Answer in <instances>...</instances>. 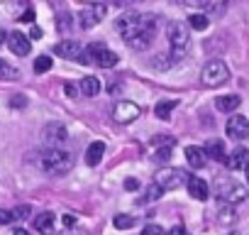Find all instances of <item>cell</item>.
<instances>
[{"instance_id": "cell-36", "label": "cell", "mask_w": 249, "mask_h": 235, "mask_svg": "<svg viewBox=\"0 0 249 235\" xmlns=\"http://www.w3.org/2000/svg\"><path fill=\"white\" fill-rule=\"evenodd\" d=\"M169 235H188V233H186V228H183V225H174V228L169 230Z\"/></svg>"}, {"instance_id": "cell-23", "label": "cell", "mask_w": 249, "mask_h": 235, "mask_svg": "<svg viewBox=\"0 0 249 235\" xmlns=\"http://www.w3.org/2000/svg\"><path fill=\"white\" fill-rule=\"evenodd\" d=\"M18 78H20V71L5 59H0V81H18Z\"/></svg>"}, {"instance_id": "cell-37", "label": "cell", "mask_w": 249, "mask_h": 235, "mask_svg": "<svg viewBox=\"0 0 249 235\" xmlns=\"http://www.w3.org/2000/svg\"><path fill=\"white\" fill-rule=\"evenodd\" d=\"M140 186V181L137 179H127V181H124V189H127V191H135Z\"/></svg>"}, {"instance_id": "cell-41", "label": "cell", "mask_w": 249, "mask_h": 235, "mask_svg": "<svg viewBox=\"0 0 249 235\" xmlns=\"http://www.w3.org/2000/svg\"><path fill=\"white\" fill-rule=\"evenodd\" d=\"M247 181H249V167H247Z\"/></svg>"}, {"instance_id": "cell-17", "label": "cell", "mask_w": 249, "mask_h": 235, "mask_svg": "<svg viewBox=\"0 0 249 235\" xmlns=\"http://www.w3.org/2000/svg\"><path fill=\"white\" fill-rule=\"evenodd\" d=\"M203 152H205V157H213V159H217V162H225V159H227L222 140H208L205 147H203Z\"/></svg>"}, {"instance_id": "cell-7", "label": "cell", "mask_w": 249, "mask_h": 235, "mask_svg": "<svg viewBox=\"0 0 249 235\" xmlns=\"http://www.w3.org/2000/svg\"><path fill=\"white\" fill-rule=\"evenodd\" d=\"M140 115H142V108H140L137 103H130V100H120V103L112 108V118H115L117 123H122V125L137 120Z\"/></svg>"}, {"instance_id": "cell-26", "label": "cell", "mask_w": 249, "mask_h": 235, "mask_svg": "<svg viewBox=\"0 0 249 235\" xmlns=\"http://www.w3.org/2000/svg\"><path fill=\"white\" fill-rule=\"evenodd\" d=\"M161 194H164V189H161V186H157V184H152V186L144 191V196L140 198V203H154V201H159V198H161Z\"/></svg>"}, {"instance_id": "cell-28", "label": "cell", "mask_w": 249, "mask_h": 235, "mask_svg": "<svg viewBox=\"0 0 249 235\" xmlns=\"http://www.w3.org/2000/svg\"><path fill=\"white\" fill-rule=\"evenodd\" d=\"M52 69V59L49 57H39L37 61H35V71L37 74H44V71H49Z\"/></svg>"}, {"instance_id": "cell-8", "label": "cell", "mask_w": 249, "mask_h": 235, "mask_svg": "<svg viewBox=\"0 0 249 235\" xmlns=\"http://www.w3.org/2000/svg\"><path fill=\"white\" fill-rule=\"evenodd\" d=\"M105 13H107V8H105V5H98V3L86 5V8L81 10V15H78V25H81L83 30H93V27L105 18Z\"/></svg>"}, {"instance_id": "cell-3", "label": "cell", "mask_w": 249, "mask_h": 235, "mask_svg": "<svg viewBox=\"0 0 249 235\" xmlns=\"http://www.w3.org/2000/svg\"><path fill=\"white\" fill-rule=\"evenodd\" d=\"M166 39H169V57H171L174 64H178L188 54V49H191V32H188V27L183 22H176V20L169 22L166 25Z\"/></svg>"}, {"instance_id": "cell-2", "label": "cell", "mask_w": 249, "mask_h": 235, "mask_svg": "<svg viewBox=\"0 0 249 235\" xmlns=\"http://www.w3.org/2000/svg\"><path fill=\"white\" fill-rule=\"evenodd\" d=\"M73 164H76V157L69 150L56 147V150H42L39 152V169L49 176H64L73 169Z\"/></svg>"}, {"instance_id": "cell-21", "label": "cell", "mask_w": 249, "mask_h": 235, "mask_svg": "<svg viewBox=\"0 0 249 235\" xmlns=\"http://www.w3.org/2000/svg\"><path fill=\"white\" fill-rule=\"evenodd\" d=\"M78 88H81L83 96H98V93H100V78H95V76H83Z\"/></svg>"}, {"instance_id": "cell-27", "label": "cell", "mask_w": 249, "mask_h": 235, "mask_svg": "<svg viewBox=\"0 0 249 235\" xmlns=\"http://www.w3.org/2000/svg\"><path fill=\"white\" fill-rule=\"evenodd\" d=\"M217 220H220L222 225H232V223H234V211H232L230 206H225V208L220 211V218H217Z\"/></svg>"}, {"instance_id": "cell-35", "label": "cell", "mask_w": 249, "mask_h": 235, "mask_svg": "<svg viewBox=\"0 0 249 235\" xmlns=\"http://www.w3.org/2000/svg\"><path fill=\"white\" fill-rule=\"evenodd\" d=\"M20 22H35V10H32V8H27V10H25V15L20 18Z\"/></svg>"}, {"instance_id": "cell-20", "label": "cell", "mask_w": 249, "mask_h": 235, "mask_svg": "<svg viewBox=\"0 0 249 235\" xmlns=\"http://www.w3.org/2000/svg\"><path fill=\"white\" fill-rule=\"evenodd\" d=\"M239 103H242V98H239V96H234V93L215 98V108H217V110H222V113H232V110H237V108H239Z\"/></svg>"}, {"instance_id": "cell-24", "label": "cell", "mask_w": 249, "mask_h": 235, "mask_svg": "<svg viewBox=\"0 0 249 235\" xmlns=\"http://www.w3.org/2000/svg\"><path fill=\"white\" fill-rule=\"evenodd\" d=\"M208 25H210V20H208V15H203V13H193V15L188 18V27L196 30V32L208 30Z\"/></svg>"}, {"instance_id": "cell-33", "label": "cell", "mask_w": 249, "mask_h": 235, "mask_svg": "<svg viewBox=\"0 0 249 235\" xmlns=\"http://www.w3.org/2000/svg\"><path fill=\"white\" fill-rule=\"evenodd\" d=\"M142 235H164V228H161V225H154V223H152V225H147V228L142 230Z\"/></svg>"}, {"instance_id": "cell-29", "label": "cell", "mask_w": 249, "mask_h": 235, "mask_svg": "<svg viewBox=\"0 0 249 235\" xmlns=\"http://www.w3.org/2000/svg\"><path fill=\"white\" fill-rule=\"evenodd\" d=\"M152 145H154L157 150H159V147H174V145H176V140H174V137H166V135H159V137H154V140H152Z\"/></svg>"}, {"instance_id": "cell-18", "label": "cell", "mask_w": 249, "mask_h": 235, "mask_svg": "<svg viewBox=\"0 0 249 235\" xmlns=\"http://www.w3.org/2000/svg\"><path fill=\"white\" fill-rule=\"evenodd\" d=\"M103 155H105V145H103L100 140H98V142H90V145H88V150H86V164H88V167L100 164Z\"/></svg>"}, {"instance_id": "cell-1", "label": "cell", "mask_w": 249, "mask_h": 235, "mask_svg": "<svg viewBox=\"0 0 249 235\" xmlns=\"http://www.w3.org/2000/svg\"><path fill=\"white\" fill-rule=\"evenodd\" d=\"M115 30L120 32V37L124 39L130 49L144 52L152 47L154 35L159 30V18L157 15H140V13H124L122 18H117Z\"/></svg>"}, {"instance_id": "cell-16", "label": "cell", "mask_w": 249, "mask_h": 235, "mask_svg": "<svg viewBox=\"0 0 249 235\" xmlns=\"http://www.w3.org/2000/svg\"><path fill=\"white\" fill-rule=\"evenodd\" d=\"M54 213H49V211H44V213H39L37 218H35V230L39 233V235H52L54 233Z\"/></svg>"}, {"instance_id": "cell-9", "label": "cell", "mask_w": 249, "mask_h": 235, "mask_svg": "<svg viewBox=\"0 0 249 235\" xmlns=\"http://www.w3.org/2000/svg\"><path fill=\"white\" fill-rule=\"evenodd\" d=\"M42 137H44V150H56V147H61V145L66 142L69 133H66L64 125H59V123H49V125L44 128Z\"/></svg>"}, {"instance_id": "cell-14", "label": "cell", "mask_w": 249, "mask_h": 235, "mask_svg": "<svg viewBox=\"0 0 249 235\" xmlns=\"http://www.w3.org/2000/svg\"><path fill=\"white\" fill-rule=\"evenodd\" d=\"M188 194L196 198V201H208V196H210V189H208V184L200 179V176H188Z\"/></svg>"}, {"instance_id": "cell-30", "label": "cell", "mask_w": 249, "mask_h": 235, "mask_svg": "<svg viewBox=\"0 0 249 235\" xmlns=\"http://www.w3.org/2000/svg\"><path fill=\"white\" fill-rule=\"evenodd\" d=\"M171 150H174V147H159V150L154 152V159H159V162H169V159H171Z\"/></svg>"}, {"instance_id": "cell-13", "label": "cell", "mask_w": 249, "mask_h": 235, "mask_svg": "<svg viewBox=\"0 0 249 235\" xmlns=\"http://www.w3.org/2000/svg\"><path fill=\"white\" fill-rule=\"evenodd\" d=\"M8 47H10V52L18 54V57H27V54L32 52L30 37H25L22 32H13V35L8 37Z\"/></svg>"}, {"instance_id": "cell-38", "label": "cell", "mask_w": 249, "mask_h": 235, "mask_svg": "<svg viewBox=\"0 0 249 235\" xmlns=\"http://www.w3.org/2000/svg\"><path fill=\"white\" fill-rule=\"evenodd\" d=\"M30 37H32V39H39V37H42V30H39V27L35 25V27L30 30Z\"/></svg>"}, {"instance_id": "cell-34", "label": "cell", "mask_w": 249, "mask_h": 235, "mask_svg": "<svg viewBox=\"0 0 249 235\" xmlns=\"http://www.w3.org/2000/svg\"><path fill=\"white\" fill-rule=\"evenodd\" d=\"M10 105H13V108H18V105L22 108V105H27V98H25V96H13V100H10Z\"/></svg>"}, {"instance_id": "cell-12", "label": "cell", "mask_w": 249, "mask_h": 235, "mask_svg": "<svg viewBox=\"0 0 249 235\" xmlns=\"http://www.w3.org/2000/svg\"><path fill=\"white\" fill-rule=\"evenodd\" d=\"M93 47H95V64H98V66H103V69L117 66L120 57H117L115 52H110V49H107L105 44H100V42H93Z\"/></svg>"}, {"instance_id": "cell-6", "label": "cell", "mask_w": 249, "mask_h": 235, "mask_svg": "<svg viewBox=\"0 0 249 235\" xmlns=\"http://www.w3.org/2000/svg\"><path fill=\"white\" fill-rule=\"evenodd\" d=\"M157 186H161L164 191H174L183 184H188V174L183 169H176V167H164L157 172Z\"/></svg>"}, {"instance_id": "cell-39", "label": "cell", "mask_w": 249, "mask_h": 235, "mask_svg": "<svg viewBox=\"0 0 249 235\" xmlns=\"http://www.w3.org/2000/svg\"><path fill=\"white\" fill-rule=\"evenodd\" d=\"M64 223L71 228V225H76V218H73V215H66V218H64Z\"/></svg>"}, {"instance_id": "cell-32", "label": "cell", "mask_w": 249, "mask_h": 235, "mask_svg": "<svg viewBox=\"0 0 249 235\" xmlns=\"http://www.w3.org/2000/svg\"><path fill=\"white\" fill-rule=\"evenodd\" d=\"M15 220V213L13 211H5V208H0V225H8Z\"/></svg>"}, {"instance_id": "cell-5", "label": "cell", "mask_w": 249, "mask_h": 235, "mask_svg": "<svg viewBox=\"0 0 249 235\" xmlns=\"http://www.w3.org/2000/svg\"><path fill=\"white\" fill-rule=\"evenodd\" d=\"M227 78H230V69L225 66V61L213 59V61H208V64L203 66V74H200L203 86H208V88H217V86L227 83Z\"/></svg>"}, {"instance_id": "cell-40", "label": "cell", "mask_w": 249, "mask_h": 235, "mask_svg": "<svg viewBox=\"0 0 249 235\" xmlns=\"http://www.w3.org/2000/svg\"><path fill=\"white\" fill-rule=\"evenodd\" d=\"M13 235H30V233H27V230H22V228H18V230H15Z\"/></svg>"}, {"instance_id": "cell-4", "label": "cell", "mask_w": 249, "mask_h": 235, "mask_svg": "<svg viewBox=\"0 0 249 235\" xmlns=\"http://www.w3.org/2000/svg\"><path fill=\"white\" fill-rule=\"evenodd\" d=\"M215 196H217L225 206H234V203H242V201L247 198V189H244L239 181L222 176V179L215 181Z\"/></svg>"}, {"instance_id": "cell-22", "label": "cell", "mask_w": 249, "mask_h": 235, "mask_svg": "<svg viewBox=\"0 0 249 235\" xmlns=\"http://www.w3.org/2000/svg\"><path fill=\"white\" fill-rule=\"evenodd\" d=\"M176 100H161V103H157V108H154V115L159 118V120H169L171 118V110H176Z\"/></svg>"}, {"instance_id": "cell-19", "label": "cell", "mask_w": 249, "mask_h": 235, "mask_svg": "<svg viewBox=\"0 0 249 235\" xmlns=\"http://www.w3.org/2000/svg\"><path fill=\"white\" fill-rule=\"evenodd\" d=\"M186 159H188V164L196 167V169H203L205 162H208L203 147H196V145H188V147H186Z\"/></svg>"}, {"instance_id": "cell-31", "label": "cell", "mask_w": 249, "mask_h": 235, "mask_svg": "<svg viewBox=\"0 0 249 235\" xmlns=\"http://www.w3.org/2000/svg\"><path fill=\"white\" fill-rule=\"evenodd\" d=\"M13 213H15V220H18V218L22 220V218H27V215L32 213V206H27V203H25V206H18Z\"/></svg>"}, {"instance_id": "cell-11", "label": "cell", "mask_w": 249, "mask_h": 235, "mask_svg": "<svg viewBox=\"0 0 249 235\" xmlns=\"http://www.w3.org/2000/svg\"><path fill=\"white\" fill-rule=\"evenodd\" d=\"M225 164H227V169H232V172L247 169V167H249V150H247V147H234V150L227 155Z\"/></svg>"}, {"instance_id": "cell-15", "label": "cell", "mask_w": 249, "mask_h": 235, "mask_svg": "<svg viewBox=\"0 0 249 235\" xmlns=\"http://www.w3.org/2000/svg\"><path fill=\"white\" fill-rule=\"evenodd\" d=\"M81 49H83V47H81L76 39H64V42H59V44L54 47V52H56L61 59H78Z\"/></svg>"}, {"instance_id": "cell-25", "label": "cell", "mask_w": 249, "mask_h": 235, "mask_svg": "<svg viewBox=\"0 0 249 235\" xmlns=\"http://www.w3.org/2000/svg\"><path fill=\"white\" fill-rule=\"evenodd\" d=\"M112 223H115L117 230H130V228L137 223V218H135V215H127V213H120V215H115Z\"/></svg>"}, {"instance_id": "cell-10", "label": "cell", "mask_w": 249, "mask_h": 235, "mask_svg": "<svg viewBox=\"0 0 249 235\" xmlns=\"http://www.w3.org/2000/svg\"><path fill=\"white\" fill-rule=\"evenodd\" d=\"M227 137H232V140H247L249 137V120L244 115H232L227 120Z\"/></svg>"}]
</instances>
